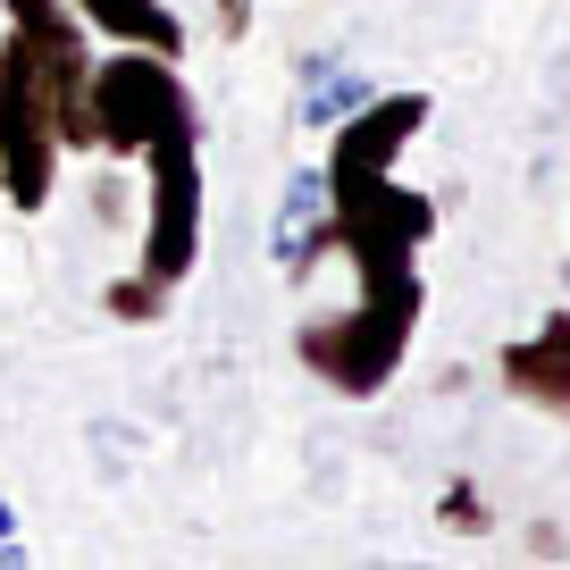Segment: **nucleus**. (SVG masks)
Wrapping results in <instances>:
<instances>
[{"label": "nucleus", "mask_w": 570, "mask_h": 570, "mask_svg": "<svg viewBox=\"0 0 570 570\" xmlns=\"http://www.w3.org/2000/svg\"><path fill=\"white\" fill-rule=\"evenodd\" d=\"M428 126L420 92H386V101H361L336 126V151H327L320 185H327V244H344V261L361 268V303L303 320L294 353L311 377H327L336 394L370 403L394 386L411 353V327H420V261L411 252L436 235V202L394 185L403 142Z\"/></svg>", "instance_id": "nucleus-1"}, {"label": "nucleus", "mask_w": 570, "mask_h": 570, "mask_svg": "<svg viewBox=\"0 0 570 570\" xmlns=\"http://www.w3.org/2000/svg\"><path fill=\"white\" fill-rule=\"evenodd\" d=\"M252 26V0H218V35H244Z\"/></svg>", "instance_id": "nucleus-11"}, {"label": "nucleus", "mask_w": 570, "mask_h": 570, "mask_svg": "<svg viewBox=\"0 0 570 570\" xmlns=\"http://www.w3.org/2000/svg\"><path fill=\"white\" fill-rule=\"evenodd\" d=\"M361 101H370L361 76H344L336 59H303V126H336V118H353Z\"/></svg>", "instance_id": "nucleus-8"}, {"label": "nucleus", "mask_w": 570, "mask_h": 570, "mask_svg": "<svg viewBox=\"0 0 570 570\" xmlns=\"http://www.w3.org/2000/svg\"><path fill=\"white\" fill-rule=\"evenodd\" d=\"M101 303L118 311V320H160V311H168V285H160V277H118Z\"/></svg>", "instance_id": "nucleus-9"}, {"label": "nucleus", "mask_w": 570, "mask_h": 570, "mask_svg": "<svg viewBox=\"0 0 570 570\" xmlns=\"http://www.w3.org/2000/svg\"><path fill=\"white\" fill-rule=\"evenodd\" d=\"M68 151H92V51L68 0H9V26H0V194L9 210H42Z\"/></svg>", "instance_id": "nucleus-2"}, {"label": "nucleus", "mask_w": 570, "mask_h": 570, "mask_svg": "<svg viewBox=\"0 0 570 570\" xmlns=\"http://www.w3.org/2000/svg\"><path fill=\"white\" fill-rule=\"evenodd\" d=\"M151 160V227H142V277L177 285L202 252V151L194 126H168L160 142H142Z\"/></svg>", "instance_id": "nucleus-4"}, {"label": "nucleus", "mask_w": 570, "mask_h": 570, "mask_svg": "<svg viewBox=\"0 0 570 570\" xmlns=\"http://www.w3.org/2000/svg\"><path fill=\"white\" fill-rule=\"evenodd\" d=\"M76 18H92L109 42H135V51H160V59L185 51V26L168 0H76Z\"/></svg>", "instance_id": "nucleus-7"}, {"label": "nucleus", "mask_w": 570, "mask_h": 570, "mask_svg": "<svg viewBox=\"0 0 570 570\" xmlns=\"http://www.w3.org/2000/svg\"><path fill=\"white\" fill-rule=\"evenodd\" d=\"M503 386L520 394V403H537V411H553V420H570V311H553L537 336H520V344H503Z\"/></svg>", "instance_id": "nucleus-5"}, {"label": "nucleus", "mask_w": 570, "mask_h": 570, "mask_svg": "<svg viewBox=\"0 0 570 570\" xmlns=\"http://www.w3.org/2000/svg\"><path fill=\"white\" fill-rule=\"evenodd\" d=\"M168 126H194V92L177 85L160 51L126 42V59H92V142L101 151L142 160V142H160Z\"/></svg>", "instance_id": "nucleus-3"}, {"label": "nucleus", "mask_w": 570, "mask_h": 570, "mask_svg": "<svg viewBox=\"0 0 570 570\" xmlns=\"http://www.w3.org/2000/svg\"><path fill=\"white\" fill-rule=\"evenodd\" d=\"M268 252H277L285 277H311L327 252V185L320 177H294L277 202V227H268Z\"/></svg>", "instance_id": "nucleus-6"}, {"label": "nucleus", "mask_w": 570, "mask_h": 570, "mask_svg": "<svg viewBox=\"0 0 570 570\" xmlns=\"http://www.w3.org/2000/svg\"><path fill=\"white\" fill-rule=\"evenodd\" d=\"M445 529H462V537H479V529H487L479 487H453V495H445Z\"/></svg>", "instance_id": "nucleus-10"}]
</instances>
